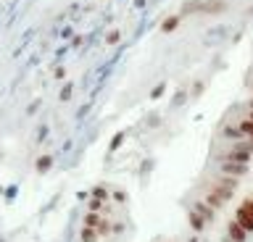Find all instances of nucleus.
Returning a JSON list of instances; mask_svg holds the SVG:
<instances>
[{"label": "nucleus", "instance_id": "9", "mask_svg": "<svg viewBox=\"0 0 253 242\" xmlns=\"http://www.w3.org/2000/svg\"><path fill=\"white\" fill-rule=\"evenodd\" d=\"M251 105H253V103H251Z\"/></svg>", "mask_w": 253, "mask_h": 242}, {"label": "nucleus", "instance_id": "6", "mask_svg": "<svg viewBox=\"0 0 253 242\" xmlns=\"http://www.w3.org/2000/svg\"><path fill=\"white\" fill-rule=\"evenodd\" d=\"M87 226H100V216L98 213H90V216H87Z\"/></svg>", "mask_w": 253, "mask_h": 242}, {"label": "nucleus", "instance_id": "7", "mask_svg": "<svg viewBox=\"0 0 253 242\" xmlns=\"http://www.w3.org/2000/svg\"><path fill=\"white\" fill-rule=\"evenodd\" d=\"M47 166H50V158H42V161L37 163V169H40V171H42V169H47Z\"/></svg>", "mask_w": 253, "mask_h": 242}, {"label": "nucleus", "instance_id": "1", "mask_svg": "<svg viewBox=\"0 0 253 242\" xmlns=\"http://www.w3.org/2000/svg\"><path fill=\"white\" fill-rule=\"evenodd\" d=\"M232 192H235V179H224V182H219V184L211 190V195H209V206H211V208L224 206V203L232 198Z\"/></svg>", "mask_w": 253, "mask_h": 242}, {"label": "nucleus", "instance_id": "2", "mask_svg": "<svg viewBox=\"0 0 253 242\" xmlns=\"http://www.w3.org/2000/svg\"><path fill=\"white\" fill-rule=\"evenodd\" d=\"M235 221L243 226L245 232H253V200H245L240 208H237V216Z\"/></svg>", "mask_w": 253, "mask_h": 242}, {"label": "nucleus", "instance_id": "3", "mask_svg": "<svg viewBox=\"0 0 253 242\" xmlns=\"http://www.w3.org/2000/svg\"><path fill=\"white\" fill-rule=\"evenodd\" d=\"M224 174H235V176H243L245 171H248V163H237V161H227L224 166Z\"/></svg>", "mask_w": 253, "mask_h": 242}, {"label": "nucleus", "instance_id": "5", "mask_svg": "<svg viewBox=\"0 0 253 242\" xmlns=\"http://www.w3.org/2000/svg\"><path fill=\"white\" fill-rule=\"evenodd\" d=\"M95 237H98V234H95V229H92V226H84V232H82V240H84V242H95Z\"/></svg>", "mask_w": 253, "mask_h": 242}, {"label": "nucleus", "instance_id": "4", "mask_svg": "<svg viewBox=\"0 0 253 242\" xmlns=\"http://www.w3.org/2000/svg\"><path fill=\"white\" fill-rule=\"evenodd\" d=\"M229 237H232V242H245V237H248V232L243 229L237 221H232L229 224Z\"/></svg>", "mask_w": 253, "mask_h": 242}, {"label": "nucleus", "instance_id": "8", "mask_svg": "<svg viewBox=\"0 0 253 242\" xmlns=\"http://www.w3.org/2000/svg\"><path fill=\"white\" fill-rule=\"evenodd\" d=\"M248 119H251V121H253V111H251V116H248Z\"/></svg>", "mask_w": 253, "mask_h": 242}]
</instances>
